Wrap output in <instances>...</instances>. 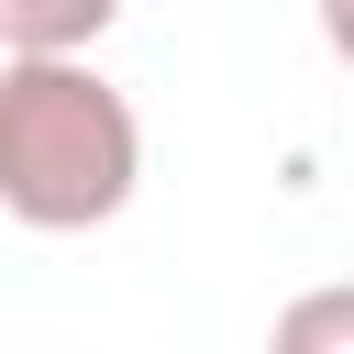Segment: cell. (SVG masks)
I'll return each mask as SVG.
<instances>
[{"instance_id": "cell-2", "label": "cell", "mask_w": 354, "mask_h": 354, "mask_svg": "<svg viewBox=\"0 0 354 354\" xmlns=\"http://www.w3.org/2000/svg\"><path fill=\"white\" fill-rule=\"evenodd\" d=\"M122 0H0V55H88Z\"/></svg>"}, {"instance_id": "cell-1", "label": "cell", "mask_w": 354, "mask_h": 354, "mask_svg": "<svg viewBox=\"0 0 354 354\" xmlns=\"http://www.w3.org/2000/svg\"><path fill=\"white\" fill-rule=\"evenodd\" d=\"M144 188V122L88 55H0V210L22 232H100Z\"/></svg>"}, {"instance_id": "cell-3", "label": "cell", "mask_w": 354, "mask_h": 354, "mask_svg": "<svg viewBox=\"0 0 354 354\" xmlns=\"http://www.w3.org/2000/svg\"><path fill=\"white\" fill-rule=\"evenodd\" d=\"M266 354H354V277H321V288H299V299L277 310Z\"/></svg>"}, {"instance_id": "cell-4", "label": "cell", "mask_w": 354, "mask_h": 354, "mask_svg": "<svg viewBox=\"0 0 354 354\" xmlns=\"http://www.w3.org/2000/svg\"><path fill=\"white\" fill-rule=\"evenodd\" d=\"M310 11H321V44H332V55L354 66V0H310Z\"/></svg>"}]
</instances>
